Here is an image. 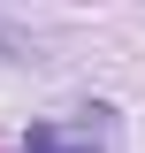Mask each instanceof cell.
I'll return each mask as SVG.
<instances>
[{"label":"cell","instance_id":"obj_1","mask_svg":"<svg viewBox=\"0 0 145 153\" xmlns=\"http://www.w3.org/2000/svg\"><path fill=\"white\" fill-rule=\"evenodd\" d=\"M23 153H99V138H76V130H61V123H31L23 130Z\"/></svg>","mask_w":145,"mask_h":153}]
</instances>
